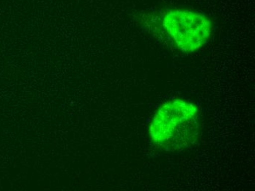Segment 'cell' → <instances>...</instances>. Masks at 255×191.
<instances>
[{
	"mask_svg": "<svg viewBox=\"0 0 255 191\" xmlns=\"http://www.w3.org/2000/svg\"><path fill=\"white\" fill-rule=\"evenodd\" d=\"M198 107L183 99L163 104L154 114L149 135L155 145L166 151L190 147L200 135Z\"/></svg>",
	"mask_w": 255,
	"mask_h": 191,
	"instance_id": "obj_1",
	"label": "cell"
},
{
	"mask_svg": "<svg viewBox=\"0 0 255 191\" xmlns=\"http://www.w3.org/2000/svg\"><path fill=\"white\" fill-rule=\"evenodd\" d=\"M167 35L181 52L192 53L203 47L214 31L212 20L199 12L169 9L161 18Z\"/></svg>",
	"mask_w": 255,
	"mask_h": 191,
	"instance_id": "obj_2",
	"label": "cell"
}]
</instances>
